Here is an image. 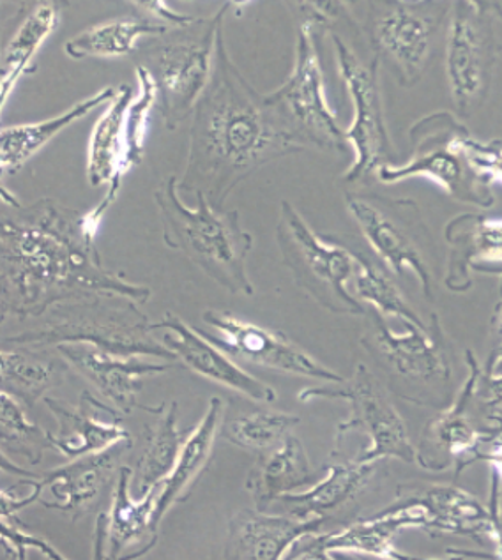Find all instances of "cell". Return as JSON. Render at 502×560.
I'll return each mask as SVG.
<instances>
[{"label": "cell", "instance_id": "5bb4252c", "mask_svg": "<svg viewBox=\"0 0 502 560\" xmlns=\"http://www.w3.org/2000/svg\"><path fill=\"white\" fill-rule=\"evenodd\" d=\"M57 349L74 372L91 382L97 395L116 407L122 416H128L139 407L137 398L145 378L163 375L171 372L172 368L180 366L177 361L166 359L162 363H154L143 355L126 358L110 354L89 343H62Z\"/></svg>", "mask_w": 502, "mask_h": 560}, {"label": "cell", "instance_id": "ba28073f", "mask_svg": "<svg viewBox=\"0 0 502 560\" xmlns=\"http://www.w3.org/2000/svg\"><path fill=\"white\" fill-rule=\"evenodd\" d=\"M317 398L343 400L351 405V416L338 427L335 447L340 446L347 433L363 432L369 435L370 446L355 458L358 462L377 464L384 458L416 462V451L410 446L406 424L392 401L387 400L374 373L363 363L355 366L351 378L329 382L323 387H308L300 393L303 404Z\"/></svg>", "mask_w": 502, "mask_h": 560}, {"label": "cell", "instance_id": "30bf717a", "mask_svg": "<svg viewBox=\"0 0 502 560\" xmlns=\"http://www.w3.org/2000/svg\"><path fill=\"white\" fill-rule=\"evenodd\" d=\"M455 125L452 115L446 112L429 115L416 122L410 129V140L418 152L406 165L386 163L381 166L377 172L378 179L395 184L410 177H429L460 202L475 203L478 207L493 206L489 184L479 179L460 152L450 142Z\"/></svg>", "mask_w": 502, "mask_h": 560}, {"label": "cell", "instance_id": "d6a6232c", "mask_svg": "<svg viewBox=\"0 0 502 560\" xmlns=\"http://www.w3.org/2000/svg\"><path fill=\"white\" fill-rule=\"evenodd\" d=\"M25 405L14 396L2 393L0 395V410H2V456H16L25 462L27 467L42 464L43 456L51 447L50 432H45L33 421H28L24 410Z\"/></svg>", "mask_w": 502, "mask_h": 560}, {"label": "cell", "instance_id": "f1b7e54d", "mask_svg": "<svg viewBox=\"0 0 502 560\" xmlns=\"http://www.w3.org/2000/svg\"><path fill=\"white\" fill-rule=\"evenodd\" d=\"M135 92L129 85L117 88V94L94 125L89 138L87 177L93 188L103 184H120L125 175L120 172L125 154V122Z\"/></svg>", "mask_w": 502, "mask_h": 560}, {"label": "cell", "instance_id": "7a4b0ae2", "mask_svg": "<svg viewBox=\"0 0 502 560\" xmlns=\"http://www.w3.org/2000/svg\"><path fill=\"white\" fill-rule=\"evenodd\" d=\"M303 149L272 114L266 94L234 65L220 34L211 80L189 115L180 194L203 195L225 209L234 189L255 171Z\"/></svg>", "mask_w": 502, "mask_h": 560}, {"label": "cell", "instance_id": "e575fe53", "mask_svg": "<svg viewBox=\"0 0 502 560\" xmlns=\"http://www.w3.org/2000/svg\"><path fill=\"white\" fill-rule=\"evenodd\" d=\"M139 92L135 94L133 102L129 105L125 122V154L120 163L122 175L131 168L139 166L145 156V126H148L149 112L156 106L157 88L152 79L151 71L145 66L137 65L135 68Z\"/></svg>", "mask_w": 502, "mask_h": 560}, {"label": "cell", "instance_id": "9a60e30c", "mask_svg": "<svg viewBox=\"0 0 502 560\" xmlns=\"http://www.w3.org/2000/svg\"><path fill=\"white\" fill-rule=\"evenodd\" d=\"M346 203L370 248L386 264L387 269L397 276L412 272L427 299H433L432 275L427 258L398 218L395 203L361 194L347 195Z\"/></svg>", "mask_w": 502, "mask_h": 560}, {"label": "cell", "instance_id": "7bdbcfd3", "mask_svg": "<svg viewBox=\"0 0 502 560\" xmlns=\"http://www.w3.org/2000/svg\"><path fill=\"white\" fill-rule=\"evenodd\" d=\"M234 8H245V5H248L252 0H229Z\"/></svg>", "mask_w": 502, "mask_h": 560}, {"label": "cell", "instance_id": "9c48e42d", "mask_svg": "<svg viewBox=\"0 0 502 560\" xmlns=\"http://www.w3.org/2000/svg\"><path fill=\"white\" fill-rule=\"evenodd\" d=\"M338 73L351 96L352 122L346 129V140L354 149V163L346 172L347 183H360L381 166L389 163L393 145L384 117L383 94L378 85L377 60L366 65L338 34H331Z\"/></svg>", "mask_w": 502, "mask_h": 560}, {"label": "cell", "instance_id": "f546056e", "mask_svg": "<svg viewBox=\"0 0 502 560\" xmlns=\"http://www.w3.org/2000/svg\"><path fill=\"white\" fill-rule=\"evenodd\" d=\"M157 20L119 19L97 23L71 37L65 45L70 59H119L137 51L143 37H156L171 31Z\"/></svg>", "mask_w": 502, "mask_h": 560}, {"label": "cell", "instance_id": "d6986e66", "mask_svg": "<svg viewBox=\"0 0 502 560\" xmlns=\"http://www.w3.org/2000/svg\"><path fill=\"white\" fill-rule=\"evenodd\" d=\"M406 332L397 335L387 327L383 315L372 312V331L364 336L363 345L377 355L389 372L409 382H429L447 378L446 354L427 327L404 322Z\"/></svg>", "mask_w": 502, "mask_h": 560}, {"label": "cell", "instance_id": "ab89813d", "mask_svg": "<svg viewBox=\"0 0 502 560\" xmlns=\"http://www.w3.org/2000/svg\"><path fill=\"white\" fill-rule=\"evenodd\" d=\"M36 2H39V0H2V5L5 10L13 11V16L22 19Z\"/></svg>", "mask_w": 502, "mask_h": 560}, {"label": "cell", "instance_id": "6da1fadb", "mask_svg": "<svg viewBox=\"0 0 502 560\" xmlns=\"http://www.w3.org/2000/svg\"><path fill=\"white\" fill-rule=\"evenodd\" d=\"M108 186L87 212L54 198L22 206L2 189L0 221V312L4 318H42L59 304L120 295L148 303L151 289L106 269L96 237L119 197Z\"/></svg>", "mask_w": 502, "mask_h": 560}, {"label": "cell", "instance_id": "b9f144b4", "mask_svg": "<svg viewBox=\"0 0 502 560\" xmlns=\"http://www.w3.org/2000/svg\"><path fill=\"white\" fill-rule=\"evenodd\" d=\"M498 317H499V320H501V324H499V329H501V335H502V303L498 310ZM498 366H499L498 373H499V375H501V373H502V350H501V354H499Z\"/></svg>", "mask_w": 502, "mask_h": 560}, {"label": "cell", "instance_id": "277c9868", "mask_svg": "<svg viewBox=\"0 0 502 560\" xmlns=\"http://www.w3.org/2000/svg\"><path fill=\"white\" fill-rule=\"evenodd\" d=\"M33 329L8 335L2 347H59L62 343H89L116 355H148L177 361L154 336L152 324L140 310V303L120 295H94L59 304L43 315ZM179 363V361H177Z\"/></svg>", "mask_w": 502, "mask_h": 560}, {"label": "cell", "instance_id": "60d3db41", "mask_svg": "<svg viewBox=\"0 0 502 560\" xmlns=\"http://www.w3.org/2000/svg\"><path fill=\"white\" fill-rule=\"evenodd\" d=\"M467 4L472 5L478 13L487 14H499L502 19V10L499 8L493 0H466Z\"/></svg>", "mask_w": 502, "mask_h": 560}, {"label": "cell", "instance_id": "e0dca14e", "mask_svg": "<svg viewBox=\"0 0 502 560\" xmlns=\"http://www.w3.org/2000/svg\"><path fill=\"white\" fill-rule=\"evenodd\" d=\"M133 470L120 467L116 476V487L112 495L110 510L97 516L96 559H119L126 548L143 542L145 553L154 548L160 534L152 530V516L156 510L160 487L154 488L148 495L137 499L131 490Z\"/></svg>", "mask_w": 502, "mask_h": 560}, {"label": "cell", "instance_id": "836d02e7", "mask_svg": "<svg viewBox=\"0 0 502 560\" xmlns=\"http://www.w3.org/2000/svg\"><path fill=\"white\" fill-rule=\"evenodd\" d=\"M354 253L355 272L354 289L360 301L372 304L383 317H397L401 322H412L418 326L427 327L418 317V313L410 308L398 287L392 278L377 266L372 258L364 257L363 253Z\"/></svg>", "mask_w": 502, "mask_h": 560}, {"label": "cell", "instance_id": "83f0119b", "mask_svg": "<svg viewBox=\"0 0 502 560\" xmlns=\"http://www.w3.org/2000/svg\"><path fill=\"white\" fill-rule=\"evenodd\" d=\"M375 464H363L358 459L340 462L326 467V476L304 492L289 493L275 502L283 515L294 518H329L341 510L369 485Z\"/></svg>", "mask_w": 502, "mask_h": 560}, {"label": "cell", "instance_id": "4fadbf2b", "mask_svg": "<svg viewBox=\"0 0 502 560\" xmlns=\"http://www.w3.org/2000/svg\"><path fill=\"white\" fill-rule=\"evenodd\" d=\"M166 331L160 338L166 349L176 355L183 366L197 373L200 377L217 382L220 386L246 396L258 404H271L277 400V390L258 381L235 363L231 354L226 355L214 341L209 340L203 331L188 326L183 318L174 313H166L162 320L152 324V331Z\"/></svg>", "mask_w": 502, "mask_h": 560}, {"label": "cell", "instance_id": "484cf974", "mask_svg": "<svg viewBox=\"0 0 502 560\" xmlns=\"http://www.w3.org/2000/svg\"><path fill=\"white\" fill-rule=\"evenodd\" d=\"M2 393L33 409L48 390L65 382L70 364L57 347H2Z\"/></svg>", "mask_w": 502, "mask_h": 560}, {"label": "cell", "instance_id": "ffe728a7", "mask_svg": "<svg viewBox=\"0 0 502 560\" xmlns=\"http://www.w3.org/2000/svg\"><path fill=\"white\" fill-rule=\"evenodd\" d=\"M133 447V441L119 442L110 450L71 459V464L36 476L43 492L50 490L54 501H42L47 510L62 511L77 520L96 502L106 482L119 474L120 459Z\"/></svg>", "mask_w": 502, "mask_h": 560}, {"label": "cell", "instance_id": "8d00e7d4", "mask_svg": "<svg viewBox=\"0 0 502 560\" xmlns=\"http://www.w3.org/2000/svg\"><path fill=\"white\" fill-rule=\"evenodd\" d=\"M22 522L16 515H2V525H0V534H2V559H10V551H14V559L24 560L25 551L28 548L42 551L43 556L51 560H65L66 557L56 548L51 547L47 539L34 536L22 528Z\"/></svg>", "mask_w": 502, "mask_h": 560}, {"label": "cell", "instance_id": "d590c367", "mask_svg": "<svg viewBox=\"0 0 502 560\" xmlns=\"http://www.w3.org/2000/svg\"><path fill=\"white\" fill-rule=\"evenodd\" d=\"M450 142L456 151L460 152L479 179L487 184H502L501 143L476 140L458 122L453 128Z\"/></svg>", "mask_w": 502, "mask_h": 560}, {"label": "cell", "instance_id": "4dcf8cb0", "mask_svg": "<svg viewBox=\"0 0 502 560\" xmlns=\"http://www.w3.org/2000/svg\"><path fill=\"white\" fill-rule=\"evenodd\" d=\"M185 441L177 428L176 401L168 407L163 405L162 419L157 421L156 428L148 427L145 447L135 465L131 490L137 499L148 495L171 476Z\"/></svg>", "mask_w": 502, "mask_h": 560}, {"label": "cell", "instance_id": "603a6c76", "mask_svg": "<svg viewBox=\"0 0 502 560\" xmlns=\"http://www.w3.org/2000/svg\"><path fill=\"white\" fill-rule=\"evenodd\" d=\"M225 401L220 396H212L209 400L208 410L203 413L199 424L189 433L185 444L180 447L179 458L171 476L163 481L157 495L156 510L152 516V530L160 534V525L166 513L174 505L188 501L194 492L195 485L199 482L200 476L208 470L211 462L212 450L217 439L222 432L223 419H225Z\"/></svg>", "mask_w": 502, "mask_h": 560}, {"label": "cell", "instance_id": "4316f807", "mask_svg": "<svg viewBox=\"0 0 502 560\" xmlns=\"http://www.w3.org/2000/svg\"><path fill=\"white\" fill-rule=\"evenodd\" d=\"M70 0H39L20 19L19 27L2 50L0 103L2 110L25 74L33 73L37 51L59 27L62 10Z\"/></svg>", "mask_w": 502, "mask_h": 560}, {"label": "cell", "instance_id": "1f68e13d", "mask_svg": "<svg viewBox=\"0 0 502 560\" xmlns=\"http://www.w3.org/2000/svg\"><path fill=\"white\" fill-rule=\"evenodd\" d=\"M300 418L280 410L258 409L235 413L223 419L220 436L241 450L264 453L278 446L295 427Z\"/></svg>", "mask_w": 502, "mask_h": 560}, {"label": "cell", "instance_id": "2e32d148", "mask_svg": "<svg viewBox=\"0 0 502 560\" xmlns=\"http://www.w3.org/2000/svg\"><path fill=\"white\" fill-rule=\"evenodd\" d=\"M326 518L269 515L268 511L241 510L229 520L223 557L232 560H278L310 534L323 530Z\"/></svg>", "mask_w": 502, "mask_h": 560}, {"label": "cell", "instance_id": "5b68a950", "mask_svg": "<svg viewBox=\"0 0 502 560\" xmlns=\"http://www.w3.org/2000/svg\"><path fill=\"white\" fill-rule=\"evenodd\" d=\"M231 8V2H225L211 16L171 28L143 46L139 65L145 66L156 82V108L166 128H179L208 88L218 39Z\"/></svg>", "mask_w": 502, "mask_h": 560}, {"label": "cell", "instance_id": "44dd1931", "mask_svg": "<svg viewBox=\"0 0 502 560\" xmlns=\"http://www.w3.org/2000/svg\"><path fill=\"white\" fill-rule=\"evenodd\" d=\"M435 23L429 14L406 4L389 5L375 16L372 39L400 73L406 83L416 82L423 73L432 50Z\"/></svg>", "mask_w": 502, "mask_h": 560}, {"label": "cell", "instance_id": "f35d334b", "mask_svg": "<svg viewBox=\"0 0 502 560\" xmlns=\"http://www.w3.org/2000/svg\"><path fill=\"white\" fill-rule=\"evenodd\" d=\"M304 10L308 11L310 20L323 25L340 22V20H351V14L347 10L346 0H300Z\"/></svg>", "mask_w": 502, "mask_h": 560}, {"label": "cell", "instance_id": "ac0fdd59", "mask_svg": "<svg viewBox=\"0 0 502 560\" xmlns=\"http://www.w3.org/2000/svg\"><path fill=\"white\" fill-rule=\"evenodd\" d=\"M43 401L59 423V432L50 433L51 447L68 459L102 453L119 442L131 441L128 430L120 424V418L103 419V413L117 410L116 407L97 400L89 390L80 395L77 407L50 396H45Z\"/></svg>", "mask_w": 502, "mask_h": 560}, {"label": "cell", "instance_id": "52a82bcc", "mask_svg": "<svg viewBox=\"0 0 502 560\" xmlns=\"http://www.w3.org/2000/svg\"><path fill=\"white\" fill-rule=\"evenodd\" d=\"M314 20H304L295 37L294 66L277 91L266 94V102L280 125L306 148L343 151L346 129L338 125L324 85L318 59Z\"/></svg>", "mask_w": 502, "mask_h": 560}, {"label": "cell", "instance_id": "74e56055", "mask_svg": "<svg viewBox=\"0 0 502 560\" xmlns=\"http://www.w3.org/2000/svg\"><path fill=\"white\" fill-rule=\"evenodd\" d=\"M129 2L137 5L143 13H148L152 19L166 23L171 27H185V25H189L195 20V16H191V14L174 10L168 4V0H129Z\"/></svg>", "mask_w": 502, "mask_h": 560}, {"label": "cell", "instance_id": "d4e9b609", "mask_svg": "<svg viewBox=\"0 0 502 560\" xmlns=\"http://www.w3.org/2000/svg\"><path fill=\"white\" fill-rule=\"evenodd\" d=\"M116 88H103L91 96L83 97L62 114L50 119L28 125L5 126L0 135V168L2 174H19L37 152L47 148L62 131L71 128L74 122L85 119L97 108L108 105L116 97Z\"/></svg>", "mask_w": 502, "mask_h": 560}, {"label": "cell", "instance_id": "8992f818", "mask_svg": "<svg viewBox=\"0 0 502 560\" xmlns=\"http://www.w3.org/2000/svg\"><path fill=\"white\" fill-rule=\"evenodd\" d=\"M277 241L283 264L304 294L327 312L340 315L366 313L360 299L349 292V281L355 272L352 249L315 234L301 212L287 200L280 207Z\"/></svg>", "mask_w": 502, "mask_h": 560}, {"label": "cell", "instance_id": "cb8c5ba5", "mask_svg": "<svg viewBox=\"0 0 502 560\" xmlns=\"http://www.w3.org/2000/svg\"><path fill=\"white\" fill-rule=\"evenodd\" d=\"M453 252L447 269V287L469 289V269L502 275V220L462 214L446 226Z\"/></svg>", "mask_w": 502, "mask_h": 560}, {"label": "cell", "instance_id": "7402d4cb", "mask_svg": "<svg viewBox=\"0 0 502 560\" xmlns=\"http://www.w3.org/2000/svg\"><path fill=\"white\" fill-rule=\"evenodd\" d=\"M324 474L326 467L315 469L300 439L289 433L278 446L258 453L245 488L255 510L269 511L281 497L314 487Z\"/></svg>", "mask_w": 502, "mask_h": 560}, {"label": "cell", "instance_id": "7c38bea8", "mask_svg": "<svg viewBox=\"0 0 502 560\" xmlns=\"http://www.w3.org/2000/svg\"><path fill=\"white\" fill-rule=\"evenodd\" d=\"M478 13L466 0H456L447 28L446 77L453 102L460 114L476 108L492 77L493 37Z\"/></svg>", "mask_w": 502, "mask_h": 560}, {"label": "cell", "instance_id": "3957f363", "mask_svg": "<svg viewBox=\"0 0 502 560\" xmlns=\"http://www.w3.org/2000/svg\"><path fill=\"white\" fill-rule=\"evenodd\" d=\"M197 206L180 198L179 179L168 175L154 191L163 243L185 257L214 283L234 295L252 298L255 287L246 271V258L254 237L241 225L240 211L212 206L203 195H195Z\"/></svg>", "mask_w": 502, "mask_h": 560}, {"label": "cell", "instance_id": "8fae6325", "mask_svg": "<svg viewBox=\"0 0 502 560\" xmlns=\"http://www.w3.org/2000/svg\"><path fill=\"white\" fill-rule=\"evenodd\" d=\"M202 320L218 331V336L208 335V332L203 335L232 358L268 368L275 372L297 375V377L331 382V384L346 381L340 373L332 372L331 368L324 366L308 352H304L283 332L241 320L220 310H208L203 313Z\"/></svg>", "mask_w": 502, "mask_h": 560}]
</instances>
